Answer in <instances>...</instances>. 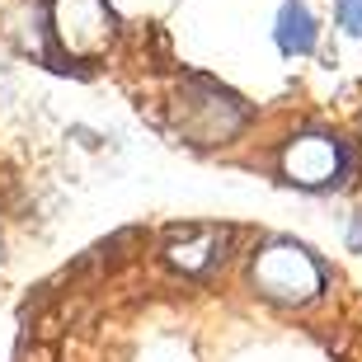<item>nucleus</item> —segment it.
Here are the masks:
<instances>
[{
  "instance_id": "1",
  "label": "nucleus",
  "mask_w": 362,
  "mask_h": 362,
  "mask_svg": "<svg viewBox=\"0 0 362 362\" xmlns=\"http://www.w3.org/2000/svg\"><path fill=\"white\" fill-rule=\"evenodd\" d=\"M245 122H250V108L230 90L202 81V76L184 81V90H179V99H175V127L193 146H226Z\"/></svg>"
},
{
  "instance_id": "2",
  "label": "nucleus",
  "mask_w": 362,
  "mask_h": 362,
  "mask_svg": "<svg viewBox=\"0 0 362 362\" xmlns=\"http://www.w3.org/2000/svg\"><path fill=\"white\" fill-rule=\"evenodd\" d=\"M250 278H255L259 296H269L278 306H306V301H315L325 292L320 259L310 255V250H301V245H292V240L264 245L255 255V264H250Z\"/></svg>"
},
{
  "instance_id": "3",
  "label": "nucleus",
  "mask_w": 362,
  "mask_h": 362,
  "mask_svg": "<svg viewBox=\"0 0 362 362\" xmlns=\"http://www.w3.org/2000/svg\"><path fill=\"white\" fill-rule=\"evenodd\" d=\"M47 28L57 42L52 62H94L118 38V19L108 10V0H52Z\"/></svg>"
},
{
  "instance_id": "4",
  "label": "nucleus",
  "mask_w": 362,
  "mask_h": 362,
  "mask_svg": "<svg viewBox=\"0 0 362 362\" xmlns=\"http://www.w3.org/2000/svg\"><path fill=\"white\" fill-rule=\"evenodd\" d=\"M353 170L349 146L329 132H306L282 146V179L296 188H339Z\"/></svg>"
},
{
  "instance_id": "5",
  "label": "nucleus",
  "mask_w": 362,
  "mask_h": 362,
  "mask_svg": "<svg viewBox=\"0 0 362 362\" xmlns=\"http://www.w3.org/2000/svg\"><path fill=\"white\" fill-rule=\"evenodd\" d=\"M230 226H175L165 240V264L188 278H207L212 269L226 264Z\"/></svg>"
},
{
  "instance_id": "6",
  "label": "nucleus",
  "mask_w": 362,
  "mask_h": 362,
  "mask_svg": "<svg viewBox=\"0 0 362 362\" xmlns=\"http://www.w3.org/2000/svg\"><path fill=\"white\" fill-rule=\"evenodd\" d=\"M273 38H278V47L287 57H306L310 47H315V14H310L301 0H287L278 10V33H273Z\"/></svg>"
},
{
  "instance_id": "7",
  "label": "nucleus",
  "mask_w": 362,
  "mask_h": 362,
  "mask_svg": "<svg viewBox=\"0 0 362 362\" xmlns=\"http://www.w3.org/2000/svg\"><path fill=\"white\" fill-rule=\"evenodd\" d=\"M334 14H339V24L349 28V33H358V38H362V0H339Z\"/></svg>"
},
{
  "instance_id": "8",
  "label": "nucleus",
  "mask_w": 362,
  "mask_h": 362,
  "mask_svg": "<svg viewBox=\"0 0 362 362\" xmlns=\"http://www.w3.org/2000/svg\"><path fill=\"white\" fill-rule=\"evenodd\" d=\"M349 245H353V250H362V212L353 216V235H349Z\"/></svg>"
}]
</instances>
